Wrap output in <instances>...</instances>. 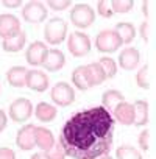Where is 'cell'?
<instances>
[{"instance_id":"52a82bcc","label":"cell","mask_w":156,"mask_h":159,"mask_svg":"<svg viewBox=\"0 0 156 159\" xmlns=\"http://www.w3.org/2000/svg\"><path fill=\"white\" fill-rule=\"evenodd\" d=\"M50 97H52L53 103H56L58 106H69L75 102V91L72 89L70 84L61 81L52 88Z\"/></svg>"},{"instance_id":"3957f363","label":"cell","mask_w":156,"mask_h":159,"mask_svg":"<svg viewBox=\"0 0 156 159\" xmlns=\"http://www.w3.org/2000/svg\"><path fill=\"white\" fill-rule=\"evenodd\" d=\"M67 48L75 58H81L91 52V39L81 31H73L72 34H69Z\"/></svg>"},{"instance_id":"e575fe53","label":"cell","mask_w":156,"mask_h":159,"mask_svg":"<svg viewBox=\"0 0 156 159\" xmlns=\"http://www.w3.org/2000/svg\"><path fill=\"white\" fill-rule=\"evenodd\" d=\"M7 123H8V117H7V112L3 109H0V133H2L5 128H7Z\"/></svg>"},{"instance_id":"f1b7e54d","label":"cell","mask_w":156,"mask_h":159,"mask_svg":"<svg viewBox=\"0 0 156 159\" xmlns=\"http://www.w3.org/2000/svg\"><path fill=\"white\" fill-rule=\"evenodd\" d=\"M45 154H47L48 159H66V153H64V150H62V147H61L59 142H56L52 147V150L45 151Z\"/></svg>"},{"instance_id":"8992f818","label":"cell","mask_w":156,"mask_h":159,"mask_svg":"<svg viewBox=\"0 0 156 159\" xmlns=\"http://www.w3.org/2000/svg\"><path fill=\"white\" fill-rule=\"evenodd\" d=\"M33 114V105L28 98H17L10 105V119L13 122H27Z\"/></svg>"},{"instance_id":"44dd1931","label":"cell","mask_w":156,"mask_h":159,"mask_svg":"<svg viewBox=\"0 0 156 159\" xmlns=\"http://www.w3.org/2000/svg\"><path fill=\"white\" fill-rule=\"evenodd\" d=\"M34 116L39 122H53L56 117V108L45 102H41L34 108Z\"/></svg>"},{"instance_id":"9a60e30c","label":"cell","mask_w":156,"mask_h":159,"mask_svg":"<svg viewBox=\"0 0 156 159\" xmlns=\"http://www.w3.org/2000/svg\"><path fill=\"white\" fill-rule=\"evenodd\" d=\"M139 59H140L139 50L134 47H126L119 55V66L123 70H134L139 64Z\"/></svg>"},{"instance_id":"d6986e66","label":"cell","mask_w":156,"mask_h":159,"mask_svg":"<svg viewBox=\"0 0 156 159\" xmlns=\"http://www.w3.org/2000/svg\"><path fill=\"white\" fill-rule=\"evenodd\" d=\"M25 76H27V69L22 66H14L7 72V80L10 86L13 88H25Z\"/></svg>"},{"instance_id":"ffe728a7","label":"cell","mask_w":156,"mask_h":159,"mask_svg":"<svg viewBox=\"0 0 156 159\" xmlns=\"http://www.w3.org/2000/svg\"><path fill=\"white\" fill-rule=\"evenodd\" d=\"M25 42H27V34L24 31H21L19 34H16V36H13L10 39H3L2 47H3L5 52L16 53V52H21L25 47Z\"/></svg>"},{"instance_id":"7a4b0ae2","label":"cell","mask_w":156,"mask_h":159,"mask_svg":"<svg viewBox=\"0 0 156 159\" xmlns=\"http://www.w3.org/2000/svg\"><path fill=\"white\" fill-rule=\"evenodd\" d=\"M66 36H67V22H64V19L53 17L47 22L44 28V38L48 44L58 45L66 39Z\"/></svg>"},{"instance_id":"4dcf8cb0","label":"cell","mask_w":156,"mask_h":159,"mask_svg":"<svg viewBox=\"0 0 156 159\" xmlns=\"http://www.w3.org/2000/svg\"><path fill=\"white\" fill-rule=\"evenodd\" d=\"M137 142H139V147H140V150H144V151L150 150V131H148V129H144V131H140Z\"/></svg>"},{"instance_id":"603a6c76","label":"cell","mask_w":156,"mask_h":159,"mask_svg":"<svg viewBox=\"0 0 156 159\" xmlns=\"http://www.w3.org/2000/svg\"><path fill=\"white\" fill-rule=\"evenodd\" d=\"M114 31L119 34L122 44H130V42L134 39V36H136V28H134V25L130 24V22H119V24L116 25Z\"/></svg>"},{"instance_id":"1f68e13d","label":"cell","mask_w":156,"mask_h":159,"mask_svg":"<svg viewBox=\"0 0 156 159\" xmlns=\"http://www.w3.org/2000/svg\"><path fill=\"white\" fill-rule=\"evenodd\" d=\"M47 5H48L52 10H55V11H62V10H67V8L72 5V2H70V0H61V2H55V0H48V2H47Z\"/></svg>"},{"instance_id":"8fae6325","label":"cell","mask_w":156,"mask_h":159,"mask_svg":"<svg viewBox=\"0 0 156 159\" xmlns=\"http://www.w3.org/2000/svg\"><path fill=\"white\" fill-rule=\"evenodd\" d=\"M47 45L41 41H34L30 44V47L25 52V59L30 66H42L44 58L47 55Z\"/></svg>"},{"instance_id":"83f0119b","label":"cell","mask_w":156,"mask_h":159,"mask_svg":"<svg viewBox=\"0 0 156 159\" xmlns=\"http://www.w3.org/2000/svg\"><path fill=\"white\" fill-rule=\"evenodd\" d=\"M134 2L133 0H112L111 2V10L112 13H119V14H125L130 10H133Z\"/></svg>"},{"instance_id":"d6a6232c","label":"cell","mask_w":156,"mask_h":159,"mask_svg":"<svg viewBox=\"0 0 156 159\" xmlns=\"http://www.w3.org/2000/svg\"><path fill=\"white\" fill-rule=\"evenodd\" d=\"M151 31H153V28H151V22H148V20L142 22V25H140V28H139V33H140V36H142V39H144L145 42L150 41V38H151Z\"/></svg>"},{"instance_id":"484cf974","label":"cell","mask_w":156,"mask_h":159,"mask_svg":"<svg viewBox=\"0 0 156 159\" xmlns=\"http://www.w3.org/2000/svg\"><path fill=\"white\" fill-rule=\"evenodd\" d=\"M136 83H137V86L142 88V89H150V86H151V72H150V67H148V66H144V67L137 72V75H136Z\"/></svg>"},{"instance_id":"74e56055","label":"cell","mask_w":156,"mask_h":159,"mask_svg":"<svg viewBox=\"0 0 156 159\" xmlns=\"http://www.w3.org/2000/svg\"><path fill=\"white\" fill-rule=\"evenodd\" d=\"M30 159H48V157H47L45 151H41V153H34Z\"/></svg>"},{"instance_id":"d590c367","label":"cell","mask_w":156,"mask_h":159,"mask_svg":"<svg viewBox=\"0 0 156 159\" xmlns=\"http://www.w3.org/2000/svg\"><path fill=\"white\" fill-rule=\"evenodd\" d=\"M151 5H153V3H150V2H142V13H144V16H145L147 19H148L150 14H151V10H150Z\"/></svg>"},{"instance_id":"4316f807","label":"cell","mask_w":156,"mask_h":159,"mask_svg":"<svg viewBox=\"0 0 156 159\" xmlns=\"http://www.w3.org/2000/svg\"><path fill=\"white\" fill-rule=\"evenodd\" d=\"M116 156H117V159H142L140 153L134 147H130V145L119 147L116 151Z\"/></svg>"},{"instance_id":"5bb4252c","label":"cell","mask_w":156,"mask_h":159,"mask_svg":"<svg viewBox=\"0 0 156 159\" xmlns=\"http://www.w3.org/2000/svg\"><path fill=\"white\" fill-rule=\"evenodd\" d=\"M64 64H66V56L61 50H58V48L47 50V55H45L44 62H42V67L47 72H56V70L62 69Z\"/></svg>"},{"instance_id":"ac0fdd59","label":"cell","mask_w":156,"mask_h":159,"mask_svg":"<svg viewBox=\"0 0 156 159\" xmlns=\"http://www.w3.org/2000/svg\"><path fill=\"white\" fill-rule=\"evenodd\" d=\"M122 102H125V97H123L122 92H119V91H116V89L105 91L103 95H102V106H103L109 114H111V112L114 111V108H116L119 103H122Z\"/></svg>"},{"instance_id":"d4e9b609","label":"cell","mask_w":156,"mask_h":159,"mask_svg":"<svg viewBox=\"0 0 156 159\" xmlns=\"http://www.w3.org/2000/svg\"><path fill=\"white\" fill-rule=\"evenodd\" d=\"M97 62H99L100 67L103 69V72H105V75H106V80L116 76V73H117V64H116V61H114L112 58L103 56V58H100Z\"/></svg>"},{"instance_id":"5b68a950","label":"cell","mask_w":156,"mask_h":159,"mask_svg":"<svg viewBox=\"0 0 156 159\" xmlns=\"http://www.w3.org/2000/svg\"><path fill=\"white\" fill-rule=\"evenodd\" d=\"M95 47L102 53H112L122 47V41L114 30H103L95 38Z\"/></svg>"},{"instance_id":"4fadbf2b","label":"cell","mask_w":156,"mask_h":159,"mask_svg":"<svg viewBox=\"0 0 156 159\" xmlns=\"http://www.w3.org/2000/svg\"><path fill=\"white\" fill-rule=\"evenodd\" d=\"M16 143L21 150L24 151H30L34 148V125L28 123V125H24L19 131H17V136H16Z\"/></svg>"},{"instance_id":"f35d334b","label":"cell","mask_w":156,"mask_h":159,"mask_svg":"<svg viewBox=\"0 0 156 159\" xmlns=\"http://www.w3.org/2000/svg\"><path fill=\"white\" fill-rule=\"evenodd\" d=\"M100 159H112V157L109 156V153H106V154H103V156H100Z\"/></svg>"},{"instance_id":"7c38bea8","label":"cell","mask_w":156,"mask_h":159,"mask_svg":"<svg viewBox=\"0 0 156 159\" xmlns=\"http://www.w3.org/2000/svg\"><path fill=\"white\" fill-rule=\"evenodd\" d=\"M111 116H112L114 122H119V123L128 126V125H133V122H134V108L131 103L122 102L114 108Z\"/></svg>"},{"instance_id":"30bf717a","label":"cell","mask_w":156,"mask_h":159,"mask_svg":"<svg viewBox=\"0 0 156 159\" xmlns=\"http://www.w3.org/2000/svg\"><path fill=\"white\" fill-rule=\"evenodd\" d=\"M48 76L41 70H27L25 86L34 92H44L48 88Z\"/></svg>"},{"instance_id":"2e32d148","label":"cell","mask_w":156,"mask_h":159,"mask_svg":"<svg viewBox=\"0 0 156 159\" xmlns=\"http://www.w3.org/2000/svg\"><path fill=\"white\" fill-rule=\"evenodd\" d=\"M34 143L42 151H48L55 145V136L50 129L44 126H34Z\"/></svg>"},{"instance_id":"f546056e","label":"cell","mask_w":156,"mask_h":159,"mask_svg":"<svg viewBox=\"0 0 156 159\" xmlns=\"http://www.w3.org/2000/svg\"><path fill=\"white\" fill-rule=\"evenodd\" d=\"M97 13H99L102 17H106V19L114 14L112 10H111V3L106 2V0H102V2H99V5H97Z\"/></svg>"},{"instance_id":"277c9868","label":"cell","mask_w":156,"mask_h":159,"mask_svg":"<svg viewBox=\"0 0 156 159\" xmlns=\"http://www.w3.org/2000/svg\"><path fill=\"white\" fill-rule=\"evenodd\" d=\"M70 20L75 27L78 28H88L94 24L95 20V11L85 3H78L72 8L70 13Z\"/></svg>"},{"instance_id":"8d00e7d4","label":"cell","mask_w":156,"mask_h":159,"mask_svg":"<svg viewBox=\"0 0 156 159\" xmlns=\"http://www.w3.org/2000/svg\"><path fill=\"white\" fill-rule=\"evenodd\" d=\"M2 5L5 8H19V7H22V2L21 0H17V2H8V0H3Z\"/></svg>"},{"instance_id":"e0dca14e","label":"cell","mask_w":156,"mask_h":159,"mask_svg":"<svg viewBox=\"0 0 156 159\" xmlns=\"http://www.w3.org/2000/svg\"><path fill=\"white\" fill-rule=\"evenodd\" d=\"M85 72H86V78H88L89 88L100 86L106 80V75H105V72H103V69L100 67L99 62H91V64L85 66Z\"/></svg>"},{"instance_id":"9c48e42d","label":"cell","mask_w":156,"mask_h":159,"mask_svg":"<svg viewBox=\"0 0 156 159\" xmlns=\"http://www.w3.org/2000/svg\"><path fill=\"white\" fill-rule=\"evenodd\" d=\"M22 31L21 22L13 14H0V38L10 39Z\"/></svg>"},{"instance_id":"7402d4cb","label":"cell","mask_w":156,"mask_h":159,"mask_svg":"<svg viewBox=\"0 0 156 159\" xmlns=\"http://www.w3.org/2000/svg\"><path fill=\"white\" fill-rule=\"evenodd\" d=\"M134 122L133 125L136 126H144L148 123V103L144 100H137L134 105Z\"/></svg>"},{"instance_id":"6da1fadb","label":"cell","mask_w":156,"mask_h":159,"mask_svg":"<svg viewBox=\"0 0 156 159\" xmlns=\"http://www.w3.org/2000/svg\"><path fill=\"white\" fill-rule=\"evenodd\" d=\"M114 119L103 108H91L73 114L62 126L59 143L73 159H97L109 153L114 137Z\"/></svg>"},{"instance_id":"836d02e7","label":"cell","mask_w":156,"mask_h":159,"mask_svg":"<svg viewBox=\"0 0 156 159\" xmlns=\"http://www.w3.org/2000/svg\"><path fill=\"white\" fill-rule=\"evenodd\" d=\"M0 159H16V153L8 147H2L0 148Z\"/></svg>"},{"instance_id":"cb8c5ba5","label":"cell","mask_w":156,"mask_h":159,"mask_svg":"<svg viewBox=\"0 0 156 159\" xmlns=\"http://www.w3.org/2000/svg\"><path fill=\"white\" fill-rule=\"evenodd\" d=\"M72 83L76 86V89H80V91H88L89 89V83H88V78H86L85 66L76 67L72 72Z\"/></svg>"},{"instance_id":"ba28073f","label":"cell","mask_w":156,"mask_h":159,"mask_svg":"<svg viewBox=\"0 0 156 159\" xmlns=\"http://www.w3.org/2000/svg\"><path fill=\"white\" fill-rule=\"evenodd\" d=\"M22 17L28 24H41L47 19V8L41 2H28L22 10Z\"/></svg>"}]
</instances>
